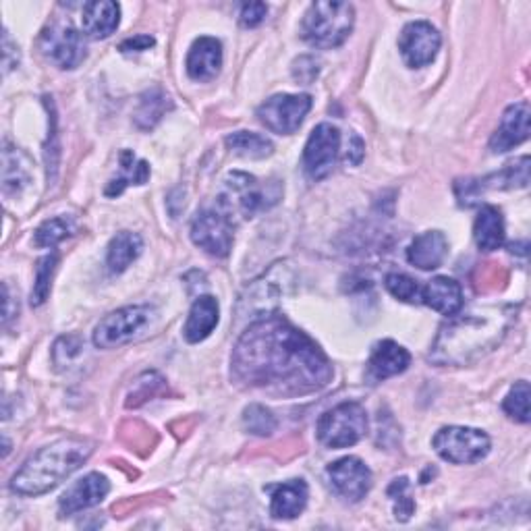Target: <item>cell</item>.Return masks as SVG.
<instances>
[{"label": "cell", "mask_w": 531, "mask_h": 531, "mask_svg": "<svg viewBox=\"0 0 531 531\" xmlns=\"http://www.w3.org/2000/svg\"><path fill=\"white\" fill-rule=\"evenodd\" d=\"M121 175L115 177L106 187L108 198H117L127 185H144L150 179V164L146 160H137L131 150H123L119 156Z\"/></svg>", "instance_id": "cell-27"}, {"label": "cell", "mask_w": 531, "mask_h": 531, "mask_svg": "<svg viewBox=\"0 0 531 531\" xmlns=\"http://www.w3.org/2000/svg\"><path fill=\"white\" fill-rule=\"evenodd\" d=\"M285 283H289L287 268L285 264H276L268 274L260 278V281L251 285L241 297V307L247 305V310L243 314L260 316V318L274 314V305L278 303V297L283 295Z\"/></svg>", "instance_id": "cell-14"}, {"label": "cell", "mask_w": 531, "mask_h": 531, "mask_svg": "<svg viewBox=\"0 0 531 531\" xmlns=\"http://www.w3.org/2000/svg\"><path fill=\"white\" fill-rule=\"evenodd\" d=\"M312 110V96L307 94H276L258 108L260 123L278 135L295 133Z\"/></svg>", "instance_id": "cell-8"}, {"label": "cell", "mask_w": 531, "mask_h": 531, "mask_svg": "<svg viewBox=\"0 0 531 531\" xmlns=\"http://www.w3.org/2000/svg\"><path fill=\"white\" fill-rule=\"evenodd\" d=\"M3 46H5V73H9L13 67L19 65V61L13 59V50H19V48H17V46L13 48V42H11L9 32H5V42H3Z\"/></svg>", "instance_id": "cell-43"}, {"label": "cell", "mask_w": 531, "mask_h": 531, "mask_svg": "<svg viewBox=\"0 0 531 531\" xmlns=\"http://www.w3.org/2000/svg\"><path fill=\"white\" fill-rule=\"evenodd\" d=\"M388 498L393 500V511L397 521H409L415 513V500L411 496V484L407 478H399L388 486Z\"/></svg>", "instance_id": "cell-35"}, {"label": "cell", "mask_w": 531, "mask_h": 531, "mask_svg": "<svg viewBox=\"0 0 531 531\" xmlns=\"http://www.w3.org/2000/svg\"><path fill=\"white\" fill-rule=\"evenodd\" d=\"M353 23V5L341 3V0H322V3H314L307 9L301 23V36L307 44L316 48H337L353 32Z\"/></svg>", "instance_id": "cell-4"}, {"label": "cell", "mask_w": 531, "mask_h": 531, "mask_svg": "<svg viewBox=\"0 0 531 531\" xmlns=\"http://www.w3.org/2000/svg\"><path fill=\"white\" fill-rule=\"evenodd\" d=\"M446 256H449V239L440 231H426L417 235L407 249L409 264L419 270L438 268Z\"/></svg>", "instance_id": "cell-20"}, {"label": "cell", "mask_w": 531, "mask_h": 531, "mask_svg": "<svg viewBox=\"0 0 531 531\" xmlns=\"http://www.w3.org/2000/svg\"><path fill=\"white\" fill-rule=\"evenodd\" d=\"M326 473L334 492L349 502H359L361 498H366L372 488V471L357 457H343L330 463Z\"/></svg>", "instance_id": "cell-13"}, {"label": "cell", "mask_w": 531, "mask_h": 531, "mask_svg": "<svg viewBox=\"0 0 531 531\" xmlns=\"http://www.w3.org/2000/svg\"><path fill=\"white\" fill-rule=\"evenodd\" d=\"M171 100L160 88L148 90L142 98H139V106L135 110V125L139 129H154L162 117L166 115V110H171Z\"/></svg>", "instance_id": "cell-29"}, {"label": "cell", "mask_w": 531, "mask_h": 531, "mask_svg": "<svg viewBox=\"0 0 531 531\" xmlns=\"http://www.w3.org/2000/svg\"><path fill=\"white\" fill-rule=\"evenodd\" d=\"M44 57L59 69H77L86 59V42L69 23H52L42 32Z\"/></svg>", "instance_id": "cell-11"}, {"label": "cell", "mask_w": 531, "mask_h": 531, "mask_svg": "<svg viewBox=\"0 0 531 531\" xmlns=\"http://www.w3.org/2000/svg\"><path fill=\"white\" fill-rule=\"evenodd\" d=\"M156 318L150 305H127L108 314L94 328V345L98 349H115L131 343L142 334Z\"/></svg>", "instance_id": "cell-6"}, {"label": "cell", "mask_w": 531, "mask_h": 531, "mask_svg": "<svg viewBox=\"0 0 531 531\" xmlns=\"http://www.w3.org/2000/svg\"><path fill=\"white\" fill-rule=\"evenodd\" d=\"M227 187H229L233 198L237 200L239 210L247 218H251L256 212L266 210L278 202V195H270L266 187H260L256 177L245 175V173L229 175Z\"/></svg>", "instance_id": "cell-17"}, {"label": "cell", "mask_w": 531, "mask_h": 531, "mask_svg": "<svg viewBox=\"0 0 531 531\" xmlns=\"http://www.w3.org/2000/svg\"><path fill=\"white\" fill-rule=\"evenodd\" d=\"M307 498H310V488H307L303 480H291L287 484L276 486L272 492L270 515L283 521L295 519L305 511Z\"/></svg>", "instance_id": "cell-24"}, {"label": "cell", "mask_w": 531, "mask_h": 531, "mask_svg": "<svg viewBox=\"0 0 531 531\" xmlns=\"http://www.w3.org/2000/svg\"><path fill=\"white\" fill-rule=\"evenodd\" d=\"M411 363V355L405 347L395 341H380L374 345L370 361H368V376L374 382H382L386 378H393L403 374Z\"/></svg>", "instance_id": "cell-19"}, {"label": "cell", "mask_w": 531, "mask_h": 531, "mask_svg": "<svg viewBox=\"0 0 531 531\" xmlns=\"http://www.w3.org/2000/svg\"><path fill=\"white\" fill-rule=\"evenodd\" d=\"M384 285H386L388 293L397 297L399 301L422 303V287H419L417 281H413V278L407 274H399V272L388 274Z\"/></svg>", "instance_id": "cell-36"}, {"label": "cell", "mask_w": 531, "mask_h": 531, "mask_svg": "<svg viewBox=\"0 0 531 531\" xmlns=\"http://www.w3.org/2000/svg\"><path fill=\"white\" fill-rule=\"evenodd\" d=\"M233 380L245 388L283 397L310 395L332 382V366L322 349L281 314L251 324L231 357Z\"/></svg>", "instance_id": "cell-1"}, {"label": "cell", "mask_w": 531, "mask_h": 531, "mask_svg": "<svg viewBox=\"0 0 531 531\" xmlns=\"http://www.w3.org/2000/svg\"><path fill=\"white\" fill-rule=\"evenodd\" d=\"M220 320V310H218V301L210 295L198 297L193 301L189 318L183 328V337L187 343H202L208 339L212 330L218 326Z\"/></svg>", "instance_id": "cell-23"}, {"label": "cell", "mask_w": 531, "mask_h": 531, "mask_svg": "<svg viewBox=\"0 0 531 531\" xmlns=\"http://www.w3.org/2000/svg\"><path fill=\"white\" fill-rule=\"evenodd\" d=\"M57 266H59L57 254L44 256L38 262L36 281H34V289H32V305H42L48 299L50 287H52V276H54V272H57Z\"/></svg>", "instance_id": "cell-33"}, {"label": "cell", "mask_w": 531, "mask_h": 531, "mask_svg": "<svg viewBox=\"0 0 531 531\" xmlns=\"http://www.w3.org/2000/svg\"><path fill=\"white\" fill-rule=\"evenodd\" d=\"M318 73H320V67L314 57H301L293 65V77L299 83H312L318 77Z\"/></svg>", "instance_id": "cell-39"}, {"label": "cell", "mask_w": 531, "mask_h": 531, "mask_svg": "<svg viewBox=\"0 0 531 531\" xmlns=\"http://www.w3.org/2000/svg\"><path fill=\"white\" fill-rule=\"evenodd\" d=\"M316 432L328 449H347L368 434V413L355 401L341 403L318 419Z\"/></svg>", "instance_id": "cell-5"}, {"label": "cell", "mask_w": 531, "mask_h": 531, "mask_svg": "<svg viewBox=\"0 0 531 531\" xmlns=\"http://www.w3.org/2000/svg\"><path fill=\"white\" fill-rule=\"evenodd\" d=\"M30 183V160L27 156L13 148L11 144H5L3 150V189L7 195L21 193L23 187Z\"/></svg>", "instance_id": "cell-28"}, {"label": "cell", "mask_w": 531, "mask_h": 531, "mask_svg": "<svg viewBox=\"0 0 531 531\" xmlns=\"http://www.w3.org/2000/svg\"><path fill=\"white\" fill-rule=\"evenodd\" d=\"M191 241L214 258H227L233 249V222L222 210H204L191 222Z\"/></svg>", "instance_id": "cell-9"}, {"label": "cell", "mask_w": 531, "mask_h": 531, "mask_svg": "<svg viewBox=\"0 0 531 531\" xmlns=\"http://www.w3.org/2000/svg\"><path fill=\"white\" fill-rule=\"evenodd\" d=\"M243 426L249 434H254V436H270L276 430L278 422L270 409L258 403H251L243 411Z\"/></svg>", "instance_id": "cell-32"}, {"label": "cell", "mask_w": 531, "mask_h": 531, "mask_svg": "<svg viewBox=\"0 0 531 531\" xmlns=\"http://www.w3.org/2000/svg\"><path fill=\"white\" fill-rule=\"evenodd\" d=\"M83 341L79 337H61L57 343H54L52 349V359H54V366L65 368V366H73V363L83 355Z\"/></svg>", "instance_id": "cell-37"}, {"label": "cell", "mask_w": 531, "mask_h": 531, "mask_svg": "<svg viewBox=\"0 0 531 531\" xmlns=\"http://www.w3.org/2000/svg\"><path fill=\"white\" fill-rule=\"evenodd\" d=\"M268 15V7L264 3H245L241 7V25L243 27H258Z\"/></svg>", "instance_id": "cell-40"}, {"label": "cell", "mask_w": 531, "mask_h": 531, "mask_svg": "<svg viewBox=\"0 0 531 531\" xmlns=\"http://www.w3.org/2000/svg\"><path fill=\"white\" fill-rule=\"evenodd\" d=\"M341 154V131L330 123L318 125L303 150V169L314 181L326 179Z\"/></svg>", "instance_id": "cell-10"}, {"label": "cell", "mask_w": 531, "mask_h": 531, "mask_svg": "<svg viewBox=\"0 0 531 531\" xmlns=\"http://www.w3.org/2000/svg\"><path fill=\"white\" fill-rule=\"evenodd\" d=\"M110 482L102 473H88L86 478L75 482L59 500V509L63 517L75 515L79 511L92 509L108 496Z\"/></svg>", "instance_id": "cell-15"}, {"label": "cell", "mask_w": 531, "mask_h": 531, "mask_svg": "<svg viewBox=\"0 0 531 531\" xmlns=\"http://www.w3.org/2000/svg\"><path fill=\"white\" fill-rule=\"evenodd\" d=\"M154 44H156V40L152 36L142 34V36H135V38H127L119 46V50L125 52V54H129V52H144V50H150Z\"/></svg>", "instance_id": "cell-41"}, {"label": "cell", "mask_w": 531, "mask_h": 531, "mask_svg": "<svg viewBox=\"0 0 531 531\" xmlns=\"http://www.w3.org/2000/svg\"><path fill=\"white\" fill-rule=\"evenodd\" d=\"M363 148H366V146H363V142H361V139L353 133L351 135V139H349V148H347V162H351V164H359L361 162V158H363Z\"/></svg>", "instance_id": "cell-42"}, {"label": "cell", "mask_w": 531, "mask_h": 531, "mask_svg": "<svg viewBox=\"0 0 531 531\" xmlns=\"http://www.w3.org/2000/svg\"><path fill=\"white\" fill-rule=\"evenodd\" d=\"M399 50L407 67L422 69L436 59L440 50V34L428 21H413L403 27Z\"/></svg>", "instance_id": "cell-12"}, {"label": "cell", "mask_w": 531, "mask_h": 531, "mask_svg": "<svg viewBox=\"0 0 531 531\" xmlns=\"http://www.w3.org/2000/svg\"><path fill=\"white\" fill-rule=\"evenodd\" d=\"M164 386V380L158 374H146L137 380L133 393L129 395L127 407H139L142 403H146L152 395H156L158 390Z\"/></svg>", "instance_id": "cell-38"}, {"label": "cell", "mask_w": 531, "mask_h": 531, "mask_svg": "<svg viewBox=\"0 0 531 531\" xmlns=\"http://www.w3.org/2000/svg\"><path fill=\"white\" fill-rule=\"evenodd\" d=\"M227 148L235 154L251 160H262L274 152V146L266 135L254 133V131H237L231 133L227 139Z\"/></svg>", "instance_id": "cell-30"}, {"label": "cell", "mask_w": 531, "mask_h": 531, "mask_svg": "<svg viewBox=\"0 0 531 531\" xmlns=\"http://www.w3.org/2000/svg\"><path fill=\"white\" fill-rule=\"evenodd\" d=\"M432 446L444 461L469 465L482 461L490 453V438L478 428L449 426L436 432Z\"/></svg>", "instance_id": "cell-7"}, {"label": "cell", "mask_w": 531, "mask_h": 531, "mask_svg": "<svg viewBox=\"0 0 531 531\" xmlns=\"http://www.w3.org/2000/svg\"><path fill=\"white\" fill-rule=\"evenodd\" d=\"M529 102H517L511 104L505 115H502V121L496 129V133L490 139V148L494 154L509 152L515 146L527 142L529 137Z\"/></svg>", "instance_id": "cell-16"}, {"label": "cell", "mask_w": 531, "mask_h": 531, "mask_svg": "<svg viewBox=\"0 0 531 531\" xmlns=\"http://www.w3.org/2000/svg\"><path fill=\"white\" fill-rule=\"evenodd\" d=\"M509 305H490L461 316H451L432 345L430 359L438 366H467L494 351L513 324Z\"/></svg>", "instance_id": "cell-2"}, {"label": "cell", "mask_w": 531, "mask_h": 531, "mask_svg": "<svg viewBox=\"0 0 531 531\" xmlns=\"http://www.w3.org/2000/svg\"><path fill=\"white\" fill-rule=\"evenodd\" d=\"M422 303L442 316H457L463 307V289L449 276H436L422 289Z\"/></svg>", "instance_id": "cell-21"}, {"label": "cell", "mask_w": 531, "mask_h": 531, "mask_svg": "<svg viewBox=\"0 0 531 531\" xmlns=\"http://www.w3.org/2000/svg\"><path fill=\"white\" fill-rule=\"evenodd\" d=\"M529 397H531V390H529V384L525 380L517 382L511 393L507 395L505 403H502V409H505V413L515 419V422L519 424H527L529 422Z\"/></svg>", "instance_id": "cell-34"}, {"label": "cell", "mask_w": 531, "mask_h": 531, "mask_svg": "<svg viewBox=\"0 0 531 531\" xmlns=\"http://www.w3.org/2000/svg\"><path fill=\"white\" fill-rule=\"evenodd\" d=\"M185 67L193 81H212L222 67V44L210 36L198 38L189 48Z\"/></svg>", "instance_id": "cell-18"}, {"label": "cell", "mask_w": 531, "mask_h": 531, "mask_svg": "<svg viewBox=\"0 0 531 531\" xmlns=\"http://www.w3.org/2000/svg\"><path fill=\"white\" fill-rule=\"evenodd\" d=\"M83 32L94 40L113 36L121 23V7L113 0H94L83 7Z\"/></svg>", "instance_id": "cell-22"}, {"label": "cell", "mask_w": 531, "mask_h": 531, "mask_svg": "<svg viewBox=\"0 0 531 531\" xmlns=\"http://www.w3.org/2000/svg\"><path fill=\"white\" fill-rule=\"evenodd\" d=\"M144 251V239L139 237L137 233L131 231H123L117 233L108 245L106 251V266L113 274H121L125 272L139 256H142Z\"/></svg>", "instance_id": "cell-25"}, {"label": "cell", "mask_w": 531, "mask_h": 531, "mask_svg": "<svg viewBox=\"0 0 531 531\" xmlns=\"http://www.w3.org/2000/svg\"><path fill=\"white\" fill-rule=\"evenodd\" d=\"M92 455V446L83 440L63 438L44 446L13 475L11 490L21 496H40L57 488Z\"/></svg>", "instance_id": "cell-3"}, {"label": "cell", "mask_w": 531, "mask_h": 531, "mask_svg": "<svg viewBox=\"0 0 531 531\" xmlns=\"http://www.w3.org/2000/svg\"><path fill=\"white\" fill-rule=\"evenodd\" d=\"M473 239L482 251H494L505 243V218L496 206H484L473 222Z\"/></svg>", "instance_id": "cell-26"}, {"label": "cell", "mask_w": 531, "mask_h": 531, "mask_svg": "<svg viewBox=\"0 0 531 531\" xmlns=\"http://www.w3.org/2000/svg\"><path fill=\"white\" fill-rule=\"evenodd\" d=\"M75 233V222L71 218L59 216V218H50L36 229L34 241L38 247H54L67 237Z\"/></svg>", "instance_id": "cell-31"}]
</instances>
